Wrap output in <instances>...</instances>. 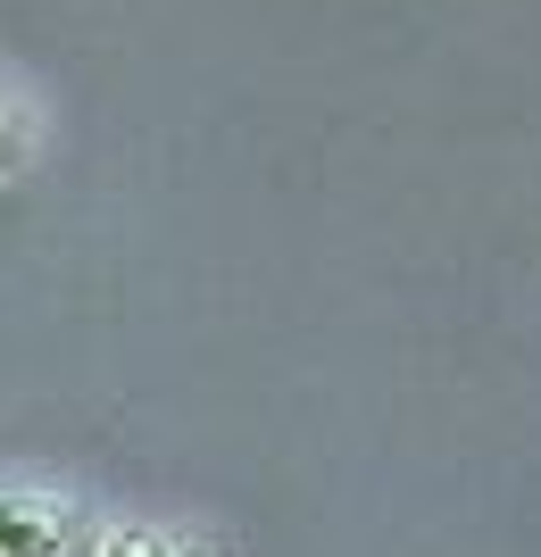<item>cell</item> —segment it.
<instances>
[{"instance_id": "6da1fadb", "label": "cell", "mask_w": 541, "mask_h": 557, "mask_svg": "<svg viewBox=\"0 0 541 557\" xmlns=\"http://www.w3.org/2000/svg\"><path fill=\"white\" fill-rule=\"evenodd\" d=\"M67 549V524L50 499H25V491H0V557H59Z\"/></svg>"}, {"instance_id": "7a4b0ae2", "label": "cell", "mask_w": 541, "mask_h": 557, "mask_svg": "<svg viewBox=\"0 0 541 557\" xmlns=\"http://www.w3.org/2000/svg\"><path fill=\"white\" fill-rule=\"evenodd\" d=\"M100 557H175L159 533H142V524H125V533H109L100 541Z\"/></svg>"}, {"instance_id": "3957f363", "label": "cell", "mask_w": 541, "mask_h": 557, "mask_svg": "<svg viewBox=\"0 0 541 557\" xmlns=\"http://www.w3.org/2000/svg\"><path fill=\"white\" fill-rule=\"evenodd\" d=\"M0 134H9V125H0Z\"/></svg>"}]
</instances>
